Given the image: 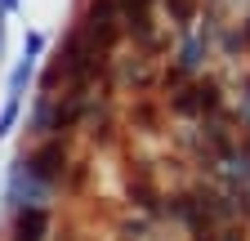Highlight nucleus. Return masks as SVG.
I'll list each match as a JSON object with an SVG mask.
<instances>
[{
	"label": "nucleus",
	"instance_id": "obj_6",
	"mask_svg": "<svg viewBox=\"0 0 250 241\" xmlns=\"http://www.w3.org/2000/svg\"><path fill=\"white\" fill-rule=\"evenodd\" d=\"M14 120H18V99H9V107L0 112V139L9 134V125H14Z\"/></svg>",
	"mask_w": 250,
	"mask_h": 241
},
{
	"label": "nucleus",
	"instance_id": "obj_11",
	"mask_svg": "<svg viewBox=\"0 0 250 241\" xmlns=\"http://www.w3.org/2000/svg\"><path fill=\"white\" fill-rule=\"evenodd\" d=\"M197 241H214V237H197ZM219 241H241V232H224Z\"/></svg>",
	"mask_w": 250,
	"mask_h": 241
},
{
	"label": "nucleus",
	"instance_id": "obj_12",
	"mask_svg": "<svg viewBox=\"0 0 250 241\" xmlns=\"http://www.w3.org/2000/svg\"><path fill=\"white\" fill-rule=\"evenodd\" d=\"M14 5H18V0H0V9H14Z\"/></svg>",
	"mask_w": 250,
	"mask_h": 241
},
{
	"label": "nucleus",
	"instance_id": "obj_9",
	"mask_svg": "<svg viewBox=\"0 0 250 241\" xmlns=\"http://www.w3.org/2000/svg\"><path fill=\"white\" fill-rule=\"evenodd\" d=\"M166 5L174 9V18H179V22H188V18H192V0H166Z\"/></svg>",
	"mask_w": 250,
	"mask_h": 241
},
{
	"label": "nucleus",
	"instance_id": "obj_10",
	"mask_svg": "<svg viewBox=\"0 0 250 241\" xmlns=\"http://www.w3.org/2000/svg\"><path fill=\"white\" fill-rule=\"evenodd\" d=\"M27 76H31V58H27V63H22L18 72H14V99H18V89L27 85Z\"/></svg>",
	"mask_w": 250,
	"mask_h": 241
},
{
	"label": "nucleus",
	"instance_id": "obj_7",
	"mask_svg": "<svg viewBox=\"0 0 250 241\" xmlns=\"http://www.w3.org/2000/svg\"><path fill=\"white\" fill-rule=\"evenodd\" d=\"M174 112H183V116H192V112H197V99H192V89L174 94Z\"/></svg>",
	"mask_w": 250,
	"mask_h": 241
},
{
	"label": "nucleus",
	"instance_id": "obj_2",
	"mask_svg": "<svg viewBox=\"0 0 250 241\" xmlns=\"http://www.w3.org/2000/svg\"><path fill=\"white\" fill-rule=\"evenodd\" d=\"M9 192H14V205H18V210H45V201H49V188H45V183H36L27 170H14Z\"/></svg>",
	"mask_w": 250,
	"mask_h": 241
},
{
	"label": "nucleus",
	"instance_id": "obj_5",
	"mask_svg": "<svg viewBox=\"0 0 250 241\" xmlns=\"http://www.w3.org/2000/svg\"><path fill=\"white\" fill-rule=\"evenodd\" d=\"M183 72H192V67H201V40H192V45H188L183 49V63H179Z\"/></svg>",
	"mask_w": 250,
	"mask_h": 241
},
{
	"label": "nucleus",
	"instance_id": "obj_3",
	"mask_svg": "<svg viewBox=\"0 0 250 241\" xmlns=\"http://www.w3.org/2000/svg\"><path fill=\"white\" fill-rule=\"evenodd\" d=\"M45 228H49V215H45V210H18L14 237H18V241H41Z\"/></svg>",
	"mask_w": 250,
	"mask_h": 241
},
{
	"label": "nucleus",
	"instance_id": "obj_8",
	"mask_svg": "<svg viewBox=\"0 0 250 241\" xmlns=\"http://www.w3.org/2000/svg\"><path fill=\"white\" fill-rule=\"evenodd\" d=\"M116 5L125 9V18H134V14H147V5H152V0H116Z\"/></svg>",
	"mask_w": 250,
	"mask_h": 241
},
{
	"label": "nucleus",
	"instance_id": "obj_4",
	"mask_svg": "<svg viewBox=\"0 0 250 241\" xmlns=\"http://www.w3.org/2000/svg\"><path fill=\"white\" fill-rule=\"evenodd\" d=\"M192 99H197V112H214V107H219V85H214V80L192 85Z\"/></svg>",
	"mask_w": 250,
	"mask_h": 241
},
{
	"label": "nucleus",
	"instance_id": "obj_1",
	"mask_svg": "<svg viewBox=\"0 0 250 241\" xmlns=\"http://www.w3.org/2000/svg\"><path fill=\"white\" fill-rule=\"evenodd\" d=\"M36 183H45V188H54L58 179H62V170H67V147H62V139H45L36 152L27 157V165H22Z\"/></svg>",
	"mask_w": 250,
	"mask_h": 241
}]
</instances>
